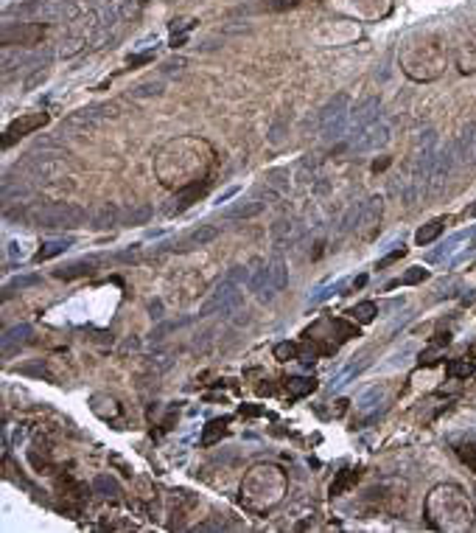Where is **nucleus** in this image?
Listing matches in <instances>:
<instances>
[{
    "label": "nucleus",
    "mask_w": 476,
    "mask_h": 533,
    "mask_svg": "<svg viewBox=\"0 0 476 533\" xmlns=\"http://www.w3.org/2000/svg\"><path fill=\"white\" fill-rule=\"evenodd\" d=\"M261 211V203H252V205H241L236 211H230V217H249V214H258Z\"/></svg>",
    "instance_id": "obj_32"
},
{
    "label": "nucleus",
    "mask_w": 476,
    "mask_h": 533,
    "mask_svg": "<svg viewBox=\"0 0 476 533\" xmlns=\"http://www.w3.org/2000/svg\"><path fill=\"white\" fill-rule=\"evenodd\" d=\"M446 225H448V217H437V219H432V222H426L418 233H415V242L421 244V247H426V244H432L443 230H446Z\"/></svg>",
    "instance_id": "obj_14"
},
{
    "label": "nucleus",
    "mask_w": 476,
    "mask_h": 533,
    "mask_svg": "<svg viewBox=\"0 0 476 533\" xmlns=\"http://www.w3.org/2000/svg\"><path fill=\"white\" fill-rule=\"evenodd\" d=\"M152 59H155V53H152V51L134 53V56H129V68H138V65H146V62H152Z\"/></svg>",
    "instance_id": "obj_29"
},
{
    "label": "nucleus",
    "mask_w": 476,
    "mask_h": 533,
    "mask_svg": "<svg viewBox=\"0 0 476 533\" xmlns=\"http://www.w3.org/2000/svg\"><path fill=\"white\" fill-rule=\"evenodd\" d=\"M85 273H93V261H82V264L67 266V270H59L56 278H76V276H85Z\"/></svg>",
    "instance_id": "obj_23"
},
{
    "label": "nucleus",
    "mask_w": 476,
    "mask_h": 533,
    "mask_svg": "<svg viewBox=\"0 0 476 533\" xmlns=\"http://www.w3.org/2000/svg\"><path fill=\"white\" fill-rule=\"evenodd\" d=\"M333 328L339 331V340H353V337H359L356 320H353V323H348V320H333Z\"/></svg>",
    "instance_id": "obj_21"
},
{
    "label": "nucleus",
    "mask_w": 476,
    "mask_h": 533,
    "mask_svg": "<svg viewBox=\"0 0 476 533\" xmlns=\"http://www.w3.org/2000/svg\"><path fill=\"white\" fill-rule=\"evenodd\" d=\"M446 373H448L451 379H468V376L473 373V359H470V354L451 359V362L446 365Z\"/></svg>",
    "instance_id": "obj_16"
},
{
    "label": "nucleus",
    "mask_w": 476,
    "mask_h": 533,
    "mask_svg": "<svg viewBox=\"0 0 476 533\" xmlns=\"http://www.w3.org/2000/svg\"><path fill=\"white\" fill-rule=\"evenodd\" d=\"M45 37V26L42 23H6L3 26V45H37Z\"/></svg>",
    "instance_id": "obj_9"
},
{
    "label": "nucleus",
    "mask_w": 476,
    "mask_h": 533,
    "mask_svg": "<svg viewBox=\"0 0 476 533\" xmlns=\"http://www.w3.org/2000/svg\"><path fill=\"white\" fill-rule=\"evenodd\" d=\"M64 250H67V242H62V239H56V242H48V244H42V250L37 253V261L53 258V255H59V253H64Z\"/></svg>",
    "instance_id": "obj_22"
},
{
    "label": "nucleus",
    "mask_w": 476,
    "mask_h": 533,
    "mask_svg": "<svg viewBox=\"0 0 476 533\" xmlns=\"http://www.w3.org/2000/svg\"><path fill=\"white\" fill-rule=\"evenodd\" d=\"M314 387H317L314 379H289V382H286V393H289V398H300V396L311 393Z\"/></svg>",
    "instance_id": "obj_20"
},
{
    "label": "nucleus",
    "mask_w": 476,
    "mask_h": 533,
    "mask_svg": "<svg viewBox=\"0 0 476 533\" xmlns=\"http://www.w3.org/2000/svg\"><path fill=\"white\" fill-rule=\"evenodd\" d=\"M446 45L437 37H421L406 42L403 53H400V65L406 76H412L415 82H432L446 71Z\"/></svg>",
    "instance_id": "obj_4"
},
{
    "label": "nucleus",
    "mask_w": 476,
    "mask_h": 533,
    "mask_svg": "<svg viewBox=\"0 0 476 533\" xmlns=\"http://www.w3.org/2000/svg\"><path fill=\"white\" fill-rule=\"evenodd\" d=\"M163 93V82H143L134 87V96H160Z\"/></svg>",
    "instance_id": "obj_26"
},
{
    "label": "nucleus",
    "mask_w": 476,
    "mask_h": 533,
    "mask_svg": "<svg viewBox=\"0 0 476 533\" xmlns=\"http://www.w3.org/2000/svg\"><path fill=\"white\" fill-rule=\"evenodd\" d=\"M403 253H406V250H403V244H400V247H398V250H392V253H389V255H384V258H381V261H378V270H384V266H389V264H395V261H398V258H400V255H403Z\"/></svg>",
    "instance_id": "obj_31"
},
{
    "label": "nucleus",
    "mask_w": 476,
    "mask_h": 533,
    "mask_svg": "<svg viewBox=\"0 0 476 533\" xmlns=\"http://www.w3.org/2000/svg\"><path fill=\"white\" fill-rule=\"evenodd\" d=\"M387 141H389V126H387V121H381V118H376L373 124L362 126L359 132H353V135H351V146H353L356 152H376V149H381Z\"/></svg>",
    "instance_id": "obj_6"
},
{
    "label": "nucleus",
    "mask_w": 476,
    "mask_h": 533,
    "mask_svg": "<svg viewBox=\"0 0 476 533\" xmlns=\"http://www.w3.org/2000/svg\"><path fill=\"white\" fill-rule=\"evenodd\" d=\"M348 314H351L356 323H373V320H376V314H378V306H376L373 301H362V303H356Z\"/></svg>",
    "instance_id": "obj_18"
},
{
    "label": "nucleus",
    "mask_w": 476,
    "mask_h": 533,
    "mask_svg": "<svg viewBox=\"0 0 476 533\" xmlns=\"http://www.w3.org/2000/svg\"><path fill=\"white\" fill-rule=\"evenodd\" d=\"M381 214H384L381 199L378 196L367 199V203L362 205V211H359V228H376L381 222Z\"/></svg>",
    "instance_id": "obj_13"
},
{
    "label": "nucleus",
    "mask_w": 476,
    "mask_h": 533,
    "mask_svg": "<svg viewBox=\"0 0 476 533\" xmlns=\"http://www.w3.org/2000/svg\"><path fill=\"white\" fill-rule=\"evenodd\" d=\"M45 79H48V71H42V68H37V71L31 74V79L26 82V90H34V87H37V85H42Z\"/></svg>",
    "instance_id": "obj_30"
},
{
    "label": "nucleus",
    "mask_w": 476,
    "mask_h": 533,
    "mask_svg": "<svg viewBox=\"0 0 476 533\" xmlns=\"http://www.w3.org/2000/svg\"><path fill=\"white\" fill-rule=\"evenodd\" d=\"M423 511H426V522L434 530H446V533H462L476 522V508L470 497L454 483L434 486L423 502Z\"/></svg>",
    "instance_id": "obj_2"
},
{
    "label": "nucleus",
    "mask_w": 476,
    "mask_h": 533,
    "mask_svg": "<svg viewBox=\"0 0 476 533\" xmlns=\"http://www.w3.org/2000/svg\"><path fill=\"white\" fill-rule=\"evenodd\" d=\"M457 65L462 74H476V45H462L457 53Z\"/></svg>",
    "instance_id": "obj_19"
},
{
    "label": "nucleus",
    "mask_w": 476,
    "mask_h": 533,
    "mask_svg": "<svg viewBox=\"0 0 476 533\" xmlns=\"http://www.w3.org/2000/svg\"><path fill=\"white\" fill-rule=\"evenodd\" d=\"M457 455L462 457V463L468 466V469L476 472V443H462V446L457 449Z\"/></svg>",
    "instance_id": "obj_25"
},
{
    "label": "nucleus",
    "mask_w": 476,
    "mask_h": 533,
    "mask_svg": "<svg viewBox=\"0 0 476 533\" xmlns=\"http://www.w3.org/2000/svg\"><path fill=\"white\" fill-rule=\"evenodd\" d=\"M426 278H429V270H421V266H412V270L400 278V284H421V281H426Z\"/></svg>",
    "instance_id": "obj_27"
},
{
    "label": "nucleus",
    "mask_w": 476,
    "mask_h": 533,
    "mask_svg": "<svg viewBox=\"0 0 476 533\" xmlns=\"http://www.w3.org/2000/svg\"><path fill=\"white\" fill-rule=\"evenodd\" d=\"M465 217H476V205H470V208L465 211Z\"/></svg>",
    "instance_id": "obj_35"
},
{
    "label": "nucleus",
    "mask_w": 476,
    "mask_h": 533,
    "mask_svg": "<svg viewBox=\"0 0 476 533\" xmlns=\"http://www.w3.org/2000/svg\"><path fill=\"white\" fill-rule=\"evenodd\" d=\"M222 230L216 228V225H202V228H196L185 242H182V247L179 250H191V247H205V244H211L216 236H219Z\"/></svg>",
    "instance_id": "obj_12"
},
{
    "label": "nucleus",
    "mask_w": 476,
    "mask_h": 533,
    "mask_svg": "<svg viewBox=\"0 0 476 533\" xmlns=\"http://www.w3.org/2000/svg\"><path fill=\"white\" fill-rule=\"evenodd\" d=\"M297 0H272L269 9H286V6H294Z\"/></svg>",
    "instance_id": "obj_33"
},
{
    "label": "nucleus",
    "mask_w": 476,
    "mask_h": 533,
    "mask_svg": "<svg viewBox=\"0 0 476 533\" xmlns=\"http://www.w3.org/2000/svg\"><path fill=\"white\" fill-rule=\"evenodd\" d=\"M362 477V469H345V472H339V477L330 483V497H339V494H345L351 491Z\"/></svg>",
    "instance_id": "obj_15"
},
{
    "label": "nucleus",
    "mask_w": 476,
    "mask_h": 533,
    "mask_svg": "<svg viewBox=\"0 0 476 533\" xmlns=\"http://www.w3.org/2000/svg\"><path fill=\"white\" fill-rule=\"evenodd\" d=\"M48 124V112H26L20 118H15L9 126H6V135H3V149H9L12 144H17L20 138L31 135V132L42 129Z\"/></svg>",
    "instance_id": "obj_8"
},
{
    "label": "nucleus",
    "mask_w": 476,
    "mask_h": 533,
    "mask_svg": "<svg viewBox=\"0 0 476 533\" xmlns=\"http://www.w3.org/2000/svg\"><path fill=\"white\" fill-rule=\"evenodd\" d=\"M297 357H300V348L294 343H278L275 346V359L289 362V359H297Z\"/></svg>",
    "instance_id": "obj_24"
},
{
    "label": "nucleus",
    "mask_w": 476,
    "mask_h": 533,
    "mask_svg": "<svg viewBox=\"0 0 476 533\" xmlns=\"http://www.w3.org/2000/svg\"><path fill=\"white\" fill-rule=\"evenodd\" d=\"M37 219L42 228H76L82 222V211L73 205H56V208L39 211Z\"/></svg>",
    "instance_id": "obj_10"
},
{
    "label": "nucleus",
    "mask_w": 476,
    "mask_h": 533,
    "mask_svg": "<svg viewBox=\"0 0 476 533\" xmlns=\"http://www.w3.org/2000/svg\"><path fill=\"white\" fill-rule=\"evenodd\" d=\"M378 110H381V104L376 101V99H367V101H362L353 112H351V118H348V132L353 135V132H359L362 126H367V124H373L376 118H378Z\"/></svg>",
    "instance_id": "obj_11"
},
{
    "label": "nucleus",
    "mask_w": 476,
    "mask_h": 533,
    "mask_svg": "<svg viewBox=\"0 0 476 533\" xmlns=\"http://www.w3.org/2000/svg\"><path fill=\"white\" fill-rule=\"evenodd\" d=\"M252 287H255L263 298H272L275 292H281V289L286 287V264H283V258H281V255L272 258V261L263 266V270H258Z\"/></svg>",
    "instance_id": "obj_5"
},
{
    "label": "nucleus",
    "mask_w": 476,
    "mask_h": 533,
    "mask_svg": "<svg viewBox=\"0 0 476 533\" xmlns=\"http://www.w3.org/2000/svg\"><path fill=\"white\" fill-rule=\"evenodd\" d=\"M319 129L322 135H336V132L348 129V96H336L319 112Z\"/></svg>",
    "instance_id": "obj_7"
},
{
    "label": "nucleus",
    "mask_w": 476,
    "mask_h": 533,
    "mask_svg": "<svg viewBox=\"0 0 476 533\" xmlns=\"http://www.w3.org/2000/svg\"><path fill=\"white\" fill-rule=\"evenodd\" d=\"M213 149L202 138H177L168 141L155 158V174L166 188L185 191L196 183L211 180Z\"/></svg>",
    "instance_id": "obj_1"
},
{
    "label": "nucleus",
    "mask_w": 476,
    "mask_h": 533,
    "mask_svg": "<svg viewBox=\"0 0 476 533\" xmlns=\"http://www.w3.org/2000/svg\"><path fill=\"white\" fill-rule=\"evenodd\" d=\"M227 424H230V418H213V421L205 427V432H202V443L213 446V443L227 432Z\"/></svg>",
    "instance_id": "obj_17"
},
{
    "label": "nucleus",
    "mask_w": 476,
    "mask_h": 533,
    "mask_svg": "<svg viewBox=\"0 0 476 533\" xmlns=\"http://www.w3.org/2000/svg\"><path fill=\"white\" fill-rule=\"evenodd\" d=\"M286 486H289V480H286L283 469H278L272 463H258L247 472V477L241 483V500L252 511H269L283 500Z\"/></svg>",
    "instance_id": "obj_3"
},
{
    "label": "nucleus",
    "mask_w": 476,
    "mask_h": 533,
    "mask_svg": "<svg viewBox=\"0 0 476 533\" xmlns=\"http://www.w3.org/2000/svg\"><path fill=\"white\" fill-rule=\"evenodd\" d=\"M440 354H443V346H437V343H432V348L421 354V365H434V362L440 359Z\"/></svg>",
    "instance_id": "obj_28"
},
{
    "label": "nucleus",
    "mask_w": 476,
    "mask_h": 533,
    "mask_svg": "<svg viewBox=\"0 0 476 533\" xmlns=\"http://www.w3.org/2000/svg\"><path fill=\"white\" fill-rule=\"evenodd\" d=\"M387 166H389V158H384V160H381V163H378V160H376V163H373V171H384V169H387Z\"/></svg>",
    "instance_id": "obj_34"
}]
</instances>
